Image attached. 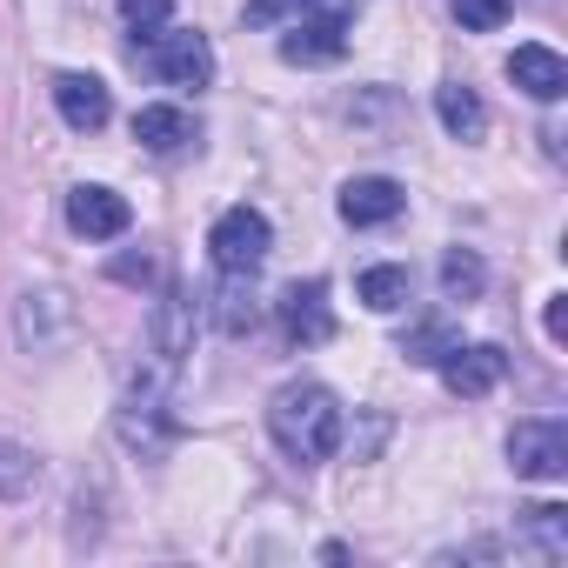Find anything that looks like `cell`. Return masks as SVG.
<instances>
[{
  "label": "cell",
  "instance_id": "obj_10",
  "mask_svg": "<svg viewBox=\"0 0 568 568\" xmlns=\"http://www.w3.org/2000/svg\"><path fill=\"white\" fill-rule=\"evenodd\" d=\"M54 108L74 134H101L114 101H108V81L101 74H54Z\"/></svg>",
  "mask_w": 568,
  "mask_h": 568
},
{
  "label": "cell",
  "instance_id": "obj_26",
  "mask_svg": "<svg viewBox=\"0 0 568 568\" xmlns=\"http://www.w3.org/2000/svg\"><path fill=\"white\" fill-rule=\"evenodd\" d=\"M548 342H568V295L548 302Z\"/></svg>",
  "mask_w": 568,
  "mask_h": 568
},
{
  "label": "cell",
  "instance_id": "obj_5",
  "mask_svg": "<svg viewBox=\"0 0 568 568\" xmlns=\"http://www.w3.org/2000/svg\"><path fill=\"white\" fill-rule=\"evenodd\" d=\"M148 68H154L168 88H207V81H214V48H207V34H194V28H161V34L148 41Z\"/></svg>",
  "mask_w": 568,
  "mask_h": 568
},
{
  "label": "cell",
  "instance_id": "obj_23",
  "mask_svg": "<svg viewBox=\"0 0 568 568\" xmlns=\"http://www.w3.org/2000/svg\"><path fill=\"white\" fill-rule=\"evenodd\" d=\"M121 21L134 28V41H154L174 21V0H121Z\"/></svg>",
  "mask_w": 568,
  "mask_h": 568
},
{
  "label": "cell",
  "instance_id": "obj_4",
  "mask_svg": "<svg viewBox=\"0 0 568 568\" xmlns=\"http://www.w3.org/2000/svg\"><path fill=\"white\" fill-rule=\"evenodd\" d=\"M508 468L521 481H561L568 475V422L555 415H528L508 428Z\"/></svg>",
  "mask_w": 568,
  "mask_h": 568
},
{
  "label": "cell",
  "instance_id": "obj_7",
  "mask_svg": "<svg viewBox=\"0 0 568 568\" xmlns=\"http://www.w3.org/2000/svg\"><path fill=\"white\" fill-rule=\"evenodd\" d=\"M68 328H74V302L61 295V288H28L21 295V308H14V342L28 348V355H48L54 342H68Z\"/></svg>",
  "mask_w": 568,
  "mask_h": 568
},
{
  "label": "cell",
  "instance_id": "obj_12",
  "mask_svg": "<svg viewBox=\"0 0 568 568\" xmlns=\"http://www.w3.org/2000/svg\"><path fill=\"white\" fill-rule=\"evenodd\" d=\"M281 322H288V342L302 348H322L335 335V315H328V281H295L281 295Z\"/></svg>",
  "mask_w": 568,
  "mask_h": 568
},
{
  "label": "cell",
  "instance_id": "obj_19",
  "mask_svg": "<svg viewBox=\"0 0 568 568\" xmlns=\"http://www.w3.org/2000/svg\"><path fill=\"white\" fill-rule=\"evenodd\" d=\"M521 535L535 541V555H541V561H561V555H568V508H555V501L521 508Z\"/></svg>",
  "mask_w": 568,
  "mask_h": 568
},
{
  "label": "cell",
  "instance_id": "obj_8",
  "mask_svg": "<svg viewBox=\"0 0 568 568\" xmlns=\"http://www.w3.org/2000/svg\"><path fill=\"white\" fill-rule=\"evenodd\" d=\"M342 48H348V14H302V21H288V41H281V61L288 68H328V61H342Z\"/></svg>",
  "mask_w": 568,
  "mask_h": 568
},
{
  "label": "cell",
  "instance_id": "obj_15",
  "mask_svg": "<svg viewBox=\"0 0 568 568\" xmlns=\"http://www.w3.org/2000/svg\"><path fill=\"white\" fill-rule=\"evenodd\" d=\"M408 288H415V274H408L402 261H382V267H362L355 302H362L368 315H395V308H408Z\"/></svg>",
  "mask_w": 568,
  "mask_h": 568
},
{
  "label": "cell",
  "instance_id": "obj_3",
  "mask_svg": "<svg viewBox=\"0 0 568 568\" xmlns=\"http://www.w3.org/2000/svg\"><path fill=\"white\" fill-rule=\"evenodd\" d=\"M267 247H274V227H267V214L261 207H227L214 227H207V254H214V267L221 274H254L261 261H267Z\"/></svg>",
  "mask_w": 568,
  "mask_h": 568
},
{
  "label": "cell",
  "instance_id": "obj_20",
  "mask_svg": "<svg viewBox=\"0 0 568 568\" xmlns=\"http://www.w3.org/2000/svg\"><path fill=\"white\" fill-rule=\"evenodd\" d=\"M41 488V455L0 435V501H28Z\"/></svg>",
  "mask_w": 568,
  "mask_h": 568
},
{
  "label": "cell",
  "instance_id": "obj_14",
  "mask_svg": "<svg viewBox=\"0 0 568 568\" xmlns=\"http://www.w3.org/2000/svg\"><path fill=\"white\" fill-rule=\"evenodd\" d=\"M207 322H214L227 342L254 335V322H261V302H254V274H221V281H214V295H207Z\"/></svg>",
  "mask_w": 568,
  "mask_h": 568
},
{
  "label": "cell",
  "instance_id": "obj_22",
  "mask_svg": "<svg viewBox=\"0 0 568 568\" xmlns=\"http://www.w3.org/2000/svg\"><path fill=\"white\" fill-rule=\"evenodd\" d=\"M448 348H455V328H448V322H435V315H428V322H415V328L402 335V355H408L415 368H435Z\"/></svg>",
  "mask_w": 568,
  "mask_h": 568
},
{
  "label": "cell",
  "instance_id": "obj_25",
  "mask_svg": "<svg viewBox=\"0 0 568 568\" xmlns=\"http://www.w3.org/2000/svg\"><path fill=\"white\" fill-rule=\"evenodd\" d=\"M455 21H462L468 34H495V28L508 21V0H455Z\"/></svg>",
  "mask_w": 568,
  "mask_h": 568
},
{
  "label": "cell",
  "instance_id": "obj_6",
  "mask_svg": "<svg viewBox=\"0 0 568 568\" xmlns=\"http://www.w3.org/2000/svg\"><path fill=\"white\" fill-rule=\"evenodd\" d=\"M442 382H448V395H462V402H481V395H495L501 388V375H508V348H495V342H475V348H448L442 362Z\"/></svg>",
  "mask_w": 568,
  "mask_h": 568
},
{
  "label": "cell",
  "instance_id": "obj_2",
  "mask_svg": "<svg viewBox=\"0 0 568 568\" xmlns=\"http://www.w3.org/2000/svg\"><path fill=\"white\" fill-rule=\"evenodd\" d=\"M114 428H121V442H128V448H134L141 462H154V455H168V448H174V408H168V362L128 382V395H121V408H114Z\"/></svg>",
  "mask_w": 568,
  "mask_h": 568
},
{
  "label": "cell",
  "instance_id": "obj_17",
  "mask_svg": "<svg viewBox=\"0 0 568 568\" xmlns=\"http://www.w3.org/2000/svg\"><path fill=\"white\" fill-rule=\"evenodd\" d=\"M435 114H442V128H448L455 141H481V134H488V108H481V94L462 88V81L435 88Z\"/></svg>",
  "mask_w": 568,
  "mask_h": 568
},
{
  "label": "cell",
  "instance_id": "obj_16",
  "mask_svg": "<svg viewBox=\"0 0 568 568\" xmlns=\"http://www.w3.org/2000/svg\"><path fill=\"white\" fill-rule=\"evenodd\" d=\"M187 342H194V302H187L181 288H168L161 308H154V355L174 368V362L187 355Z\"/></svg>",
  "mask_w": 568,
  "mask_h": 568
},
{
  "label": "cell",
  "instance_id": "obj_18",
  "mask_svg": "<svg viewBox=\"0 0 568 568\" xmlns=\"http://www.w3.org/2000/svg\"><path fill=\"white\" fill-rule=\"evenodd\" d=\"M134 141H141L148 154H181V148L194 141V121H187L181 108H161V101H154V108L134 114Z\"/></svg>",
  "mask_w": 568,
  "mask_h": 568
},
{
  "label": "cell",
  "instance_id": "obj_1",
  "mask_svg": "<svg viewBox=\"0 0 568 568\" xmlns=\"http://www.w3.org/2000/svg\"><path fill=\"white\" fill-rule=\"evenodd\" d=\"M342 428H348V415H342L335 388H322V382H288V388L267 395V435H274L281 455L302 462V468L328 462L342 448Z\"/></svg>",
  "mask_w": 568,
  "mask_h": 568
},
{
  "label": "cell",
  "instance_id": "obj_13",
  "mask_svg": "<svg viewBox=\"0 0 568 568\" xmlns=\"http://www.w3.org/2000/svg\"><path fill=\"white\" fill-rule=\"evenodd\" d=\"M508 81H515L528 101H541V108H548V101H561V94H568V61H561L555 48L528 41V48H515V54H508Z\"/></svg>",
  "mask_w": 568,
  "mask_h": 568
},
{
  "label": "cell",
  "instance_id": "obj_9",
  "mask_svg": "<svg viewBox=\"0 0 568 568\" xmlns=\"http://www.w3.org/2000/svg\"><path fill=\"white\" fill-rule=\"evenodd\" d=\"M68 227H74V234H88V241H121V234L134 227V207H128L114 187L81 181V187L68 194Z\"/></svg>",
  "mask_w": 568,
  "mask_h": 568
},
{
  "label": "cell",
  "instance_id": "obj_11",
  "mask_svg": "<svg viewBox=\"0 0 568 568\" xmlns=\"http://www.w3.org/2000/svg\"><path fill=\"white\" fill-rule=\"evenodd\" d=\"M335 207H342L348 227H382V221H395V214L408 207V194H402V181H388V174H355Z\"/></svg>",
  "mask_w": 568,
  "mask_h": 568
},
{
  "label": "cell",
  "instance_id": "obj_21",
  "mask_svg": "<svg viewBox=\"0 0 568 568\" xmlns=\"http://www.w3.org/2000/svg\"><path fill=\"white\" fill-rule=\"evenodd\" d=\"M481 288H488L481 254H475V247H448V254H442V295H448V302H475Z\"/></svg>",
  "mask_w": 568,
  "mask_h": 568
},
{
  "label": "cell",
  "instance_id": "obj_24",
  "mask_svg": "<svg viewBox=\"0 0 568 568\" xmlns=\"http://www.w3.org/2000/svg\"><path fill=\"white\" fill-rule=\"evenodd\" d=\"M322 0H247V28H288L302 14H315Z\"/></svg>",
  "mask_w": 568,
  "mask_h": 568
}]
</instances>
